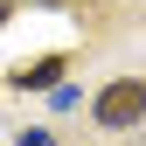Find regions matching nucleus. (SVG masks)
I'll use <instances>...</instances> for the list:
<instances>
[{
	"mask_svg": "<svg viewBox=\"0 0 146 146\" xmlns=\"http://www.w3.org/2000/svg\"><path fill=\"white\" fill-rule=\"evenodd\" d=\"M56 77H63V63H35V70H21V84H28V90H35V84H56Z\"/></svg>",
	"mask_w": 146,
	"mask_h": 146,
	"instance_id": "2",
	"label": "nucleus"
},
{
	"mask_svg": "<svg viewBox=\"0 0 146 146\" xmlns=\"http://www.w3.org/2000/svg\"><path fill=\"white\" fill-rule=\"evenodd\" d=\"M21 146H49V132H21Z\"/></svg>",
	"mask_w": 146,
	"mask_h": 146,
	"instance_id": "3",
	"label": "nucleus"
},
{
	"mask_svg": "<svg viewBox=\"0 0 146 146\" xmlns=\"http://www.w3.org/2000/svg\"><path fill=\"white\" fill-rule=\"evenodd\" d=\"M139 118H146V84H139V77H118V84L98 90V125L125 132V125H139Z\"/></svg>",
	"mask_w": 146,
	"mask_h": 146,
	"instance_id": "1",
	"label": "nucleus"
}]
</instances>
